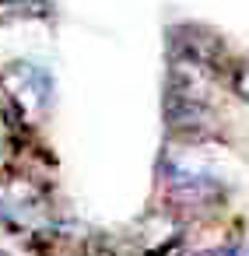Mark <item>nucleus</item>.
Returning <instances> with one entry per match:
<instances>
[{"label": "nucleus", "instance_id": "nucleus-4", "mask_svg": "<svg viewBox=\"0 0 249 256\" xmlns=\"http://www.w3.org/2000/svg\"><path fill=\"white\" fill-rule=\"evenodd\" d=\"M182 235H186V224L176 210H168L165 204L148 210L123 238L120 252L123 256H168L182 246Z\"/></svg>", "mask_w": 249, "mask_h": 256}, {"label": "nucleus", "instance_id": "nucleus-7", "mask_svg": "<svg viewBox=\"0 0 249 256\" xmlns=\"http://www.w3.org/2000/svg\"><path fill=\"white\" fill-rule=\"evenodd\" d=\"M200 256H242V249H238V246H218V249L200 252Z\"/></svg>", "mask_w": 249, "mask_h": 256}, {"label": "nucleus", "instance_id": "nucleus-5", "mask_svg": "<svg viewBox=\"0 0 249 256\" xmlns=\"http://www.w3.org/2000/svg\"><path fill=\"white\" fill-rule=\"evenodd\" d=\"M228 81H232L235 95L249 102V56H246V60H238V64H232V70H228Z\"/></svg>", "mask_w": 249, "mask_h": 256}, {"label": "nucleus", "instance_id": "nucleus-6", "mask_svg": "<svg viewBox=\"0 0 249 256\" xmlns=\"http://www.w3.org/2000/svg\"><path fill=\"white\" fill-rule=\"evenodd\" d=\"M0 14H36V0H0Z\"/></svg>", "mask_w": 249, "mask_h": 256}, {"label": "nucleus", "instance_id": "nucleus-1", "mask_svg": "<svg viewBox=\"0 0 249 256\" xmlns=\"http://www.w3.org/2000/svg\"><path fill=\"white\" fill-rule=\"evenodd\" d=\"M158 176L165 186V207L179 218L207 214L224 204L228 182L221 179L218 165L207 158V144L193 140H168L158 162Z\"/></svg>", "mask_w": 249, "mask_h": 256}, {"label": "nucleus", "instance_id": "nucleus-3", "mask_svg": "<svg viewBox=\"0 0 249 256\" xmlns=\"http://www.w3.org/2000/svg\"><path fill=\"white\" fill-rule=\"evenodd\" d=\"M0 95H4V106L18 126H36L53 102V84L42 67L14 60L0 70Z\"/></svg>", "mask_w": 249, "mask_h": 256}, {"label": "nucleus", "instance_id": "nucleus-2", "mask_svg": "<svg viewBox=\"0 0 249 256\" xmlns=\"http://www.w3.org/2000/svg\"><path fill=\"white\" fill-rule=\"evenodd\" d=\"M56 221L53 214V200L46 193V186L39 182V176L28 172H8L0 176V224L14 235H39Z\"/></svg>", "mask_w": 249, "mask_h": 256}]
</instances>
